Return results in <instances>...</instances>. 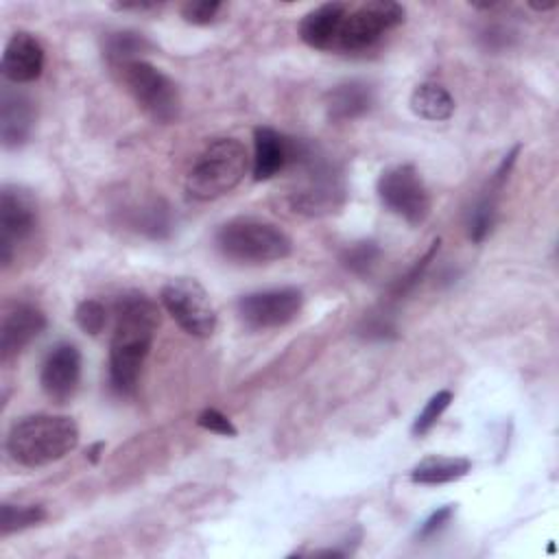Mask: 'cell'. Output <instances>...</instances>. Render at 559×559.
Instances as JSON below:
<instances>
[{"mask_svg": "<svg viewBox=\"0 0 559 559\" xmlns=\"http://www.w3.org/2000/svg\"><path fill=\"white\" fill-rule=\"evenodd\" d=\"M376 103V92L371 83L360 79H349L334 85L325 94V114L334 122H345L365 116Z\"/></svg>", "mask_w": 559, "mask_h": 559, "instance_id": "17", "label": "cell"}, {"mask_svg": "<svg viewBox=\"0 0 559 559\" xmlns=\"http://www.w3.org/2000/svg\"><path fill=\"white\" fill-rule=\"evenodd\" d=\"M221 2L218 0H194V2H186L181 7V17L188 24H197V26H205L210 22L216 20L218 11H221Z\"/></svg>", "mask_w": 559, "mask_h": 559, "instance_id": "30", "label": "cell"}, {"mask_svg": "<svg viewBox=\"0 0 559 559\" xmlns=\"http://www.w3.org/2000/svg\"><path fill=\"white\" fill-rule=\"evenodd\" d=\"M35 127V105L24 92L4 85L0 94V140L4 148H20Z\"/></svg>", "mask_w": 559, "mask_h": 559, "instance_id": "16", "label": "cell"}, {"mask_svg": "<svg viewBox=\"0 0 559 559\" xmlns=\"http://www.w3.org/2000/svg\"><path fill=\"white\" fill-rule=\"evenodd\" d=\"M450 402H452V391H448V389L437 391V393L426 402V406L419 411V415L415 417L411 432L417 435V437L426 435V432L439 421V417H441L443 411L450 406Z\"/></svg>", "mask_w": 559, "mask_h": 559, "instance_id": "27", "label": "cell"}, {"mask_svg": "<svg viewBox=\"0 0 559 559\" xmlns=\"http://www.w3.org/2000/svg\"><path fill=\"white\" fill-rule=\"evenodd\" d=\"M197 424L210 432L223 435V437H236V426L231 424V419L227 415H223L218 408H205L199 413Z\"/></svg>", "mask_w": 559, "mask_h": 559, "instance_id": "31", "label": "cell"}, {"mask_svg": "<svg viewBox=\"0 0 559 559\" xmlns=\"http://www.w3.org/2000/svg\"><path fill=\"white\" fill-rule=\"evenodd\" d=\"M131 225L148 238H155V240L166 238L173 231L170 207L162 201H151L133 212Z\"/></svg>", "mask_w": 559, "mask_h": 559, "instance_id": "22", "label": "cell"}, {"mask_svg": "<svg viewBox=\"0 0 559 559\" xmlns=\"http://www.w3.org/2000/svg\"><path fill=\"white\" fill-rule=\"evenodd\" d=\"M439 238L437 240H432L430 242V247H428V251L419 258V260H415V264L404 273V275H400L391 286H389V299H402V297H406L419 282H421V277H424V273H426V269L430 266V262L435 260V255H437V251H439Z\"/></svg>", "mask_w": 559, "mask_h": 559, "instance_id": "26", "label": "cell"}, {"mask_svg": "<svg viewBox=\"0 0 559 559\" xmlns=\"http://www.w3.org/2000/svg\"><path fill=\"white\" fill-rule=\"evenodd\" d=\"M496 216H498V205H496V192H485L483 197H478L474 201V205L467 210V218H465V229L472 242H483L493 225H496Z\"/></svg>", "mask_w": 559, "mask_h": 559, "instance_id": "23", "label": "cell"}, {"mask_svg": "<svg viewBox=\"0 0 559 559\" xmlns=\"http://www.w3.org/2000/svg\"><path fill=\"white\" fill-rule=\"evenodd\" d=\"M81 382V352L72 343H57L44 358L39 384L44 393L57 402H68Z\"/></svg>", "mask_w": 559, "mask_h": 559, "instance_id": "12", "label": "cell"}, {"mask_svg": "<svg viewBox=\"0 0 559 559\" xmlns=\"http://www.w3.org/2000/svg\"><path fill=\"white\" fill-rule=\"evenodd\" d=\"M46 328V314L41 308L28 301L9 304L0 321V356L11 360L17 356L33 338H37Z\"/></svg>", "mask_w": 559, "mask_h": 559, "instance_id": "13", "label": "cell"}, {"mask_svg": "<svg viewBox=\"0 0 559 559\" xmlns=\"http://www.w3.org/2000/svg\"><path fill=\"white\" fill-rule=\"evenodd\" d=\"M404 17L406 9L391 0H369L356 7L347 4L338 22L332 52H362L400 26Z\"/></svg>", "mask_w": 559, "mask_h": 559, "instance_id": "7", "label": "cell"}, {"mask_svg": "<svg viewBox=\"0 0 559 559\" xmlns=\"http://www.w3.org/2000/svg\"><path fill=\"white\" fill-rule=\"evenodd\" d=\"M376 188L382 205L408 225H419L428 218L432 205L430 192L413 164H397L382 170Z\"/></svg>", "mask_w": 559, "mask_h": 559, "instance_id": "9", "label": "cell"}, {"mask_svg": "<svg viewBox=\"0 0 559 559\" xmlns=\"http://www.w3.org/2000/svg\"><path fill=\"white\" fill-rule=\"evenodd\" d=\"M531 7H533L535 11H552V9L557 7V2H546V4L542 2V4H531Z\"/></svg>", "mask_w": 559, "mask_h": 559, "instance_id": "35", "label": "cell"}, {"mask_svg": "<svg viewBox=\"0 0 559 559\" xmlns=\"http://www.w3.org/2000/svg\"><path fill=\"white\" fill-rule=\"evenodd\" d=\"M304 306V293L295 286L247 293L236 301L238 317L253 330L282 328L297 319Z\"/></svg>", "mask_w": 559, "mask_h": 559, "instance_id": "10", "label": "cell"}, {"mask_svg": "<svg viewBox=\"0 0 559 559\" xmlns=\"http://www.w3.org/2000/svg\"><path fill=\"white\" fill-rule=\"evenodd\" d=\"M79 445V426L66 415H28L7 435V452L24 467H41L70 454Z\"/></svg>", "mask_w": 559, "mask_h": 559, "instance_id": "3", "label": "cell"}, {"mask_svg": "<svg viewBox=\"0 0 559 559\" xmlns=\"http://www.w3.org/2000/svg\"><path fill=\"white\" fill-rule=\"evenodd\" d=\"M74 319L85 334L96 336L107 323V308L98 299H83L74 310Z\"/></svg>", "mask_w": 559, "mask_h": 559, "instance_id": "29", "label": "cell"}, {"mask_svg": "<svg viewBox=\"0 0 559 559\" xmlns=\"http://www.w3.org/2000/svg\"><path fill=\"white\" fill-rule=\"evenodd\" d=\"M472 469L465 456H426L411 469V480L417 485H445L463 478Z\"/></svg>", "mask_w": 559, "mask_h": 559, "instance_id": "19", "label": "cell"}, {"mask_svg": "<svg viewBox=\"0 0 559 559\" xmlns=\"http://www.w3.org/2000/svg\"><path fill=\"white\" fill-rule=\"evenodd\" d=\"M44 61L46 55L41 41L26 31H17L4 46L0 70L11 83H31L41 76Z\"/></svg>", "mask_w": 559, "mask_h": 559, "instance_id": "15", "label": "cell"}, {"mask_svg": "<svg viewBox=\"0 0 559 559\" xmlns=\"http://www.w3.org/2000/svg\"><path fill=\"white\" fill-rule=\"evenodd\" d=\"M37 225V203L20 186H4L0 192V262L7 266L15 249L31 238Z\"/></svg>", "mask_w": 559, "mask_h": 559, "instance_id": "11", "label": "cell"}, {"mask_svg": "<svg viewBox=\"0 0 559 559\" xmlns=\"http://www.w3.org/2000/svg\"><path fill=\"white\" fill-rule=\"evenodd\" d=\"M135 105L159 124H170L181 114V96L177 83L159 68L144 59H135L114 68Z\"/></svg>", "mask_w": 559, "mask_h": 559, "instance_id": "6", "label": "cell"}, {"mask_svg": "<svg viewBox=\"0 0 559 559\" xmlns=\"http://www.w3.org/2000/svg\"><path fill=\"white\" fill-rule=\"evenodd\" d=\"M151 48V41L135 31H111L103 37V55L111 70L122 63L142 59V55Z\"/></svg>", "mask_w": 559, "mask_h": 559, "instance_id": "21", "label": "cell"}, {"mask_svg": "<svg viewBox=\"0 0 559 559\" xmlns=\"http://www.w3.org/2000/svg\"><path fill=\"white\" fill-rule=\"evenodd\" d=\"M249 168V155L240 140L216 138L205 144L186 175V192L197 201H212L231 192Z\"/></svg>", "mask_w": 559, "mask_h": 559, "instance_id": "4", "label": "cell"}, {"mask_svg": "<svg viewBox=\"0 0 559 559\" xmlns=\"http://www.w3.org/2000/svg\"><path fill=\"white\" fill-rule=\"evenodd\" d=\"M290 168L297 170L286 203L301 216H330L347 201L343 170L312 142L299 138Z\"/></svg>", "mask_w": 559, "mask_h": 559, "instance_id": "2", "label": "cell"}, {"mask_svg": "<svg viewBox=\"0 0 559 559\" xmlns=\"http://www.w3.org/2000/svg\"><path fill=\"white\" fill-rule=\"evenodd\" d=\"M103 448H105V445H103L100 441H98V443H94V445L87 450V459H90L92 463H96V461H98V452H100Z\"/></svg>", "mask_w": 559, "mask_h": 559, "instance_id": "34", "label": "cell"}, {"mask_svg": "<svg viewBox=\"0 0 559 559\" xmlns=\"http://www.w3.org/2000/svg\"><path fill=\"white\" fill-rule=\"evenodd\" d=\"M347 11V2H323L308 11L299 22V37L314 50H330L338 31V22Z\"/></svg>", "mask_w": 559, "mask_h": 559, "instance_id": "18", "label": "cell"}, {"mask_svg": "<svg viewBox=\"0 0 559 559\" xmlns=\"http://www.w3.org/2000/svg\"><path fill=\"white\" fill-rule=\"evenodd\" d=\"M297 151V138H288L271 127L253 129V179L266 181L290 168Z\"/></svg>", "mask_w": 559, "mask_h": 559, "instance_id": "14", "label": "cell"}, {"mask_svg": "<svg viewBox=\"0 0 559 559\" xmlns=\"http://www.w3.org/2000/svg\"><path fill=\"white\" fill-rule=\"evenodd\" d=\"M411 109L424 120H448L454 114V98L452 94L432 81L419 83L411 94Z\"/></svg>", "mask_w": 559, "mask_h": 559, "instance_id": "20", "label": "cell"}, {"mask_svg": "<svg viewBox=\"0 0 559 559\" xmlns=\"http://www.w3.org/2000/svg\"><path fill=\"white\" fill-rule=\"evenodd\" d=\"M382 255V249L378 242L373 240H358V242H352L347 245L343 251H341V264L354 273V275H369L373 271V266L378 264Z\"/></svg>", "mask_w": 559, "mask_h": 559, "instance_id": "25", "label": "cell"}, {"mask_svg": "<svg viewBox=\"0 0 559 559\" xmlns=\"http://www.w3.org/2000/svg\"><path fill=\"white\" fill-rule=\"evenodd\" d=\"M358 334L367 341H389L397 336V323L395 317L386 310L380 312H371L367 314L360 325H358Z\"/></svg>", "mask_w": 559, "mask_h": 559, "instance_id": "28", "label": "cell"}, {"mask_svg": "<svg viewBox=\"0 0 559 559\" xmlns=\"http://www.w3.org/2000/svg\"><path fill=\"white\" fill-rule=\"evenodd\" d=\"M157 2H133V4H116V9L120 11H151L157 9Z\"/></svg>", "mask_w": 559, "mask_h": 559, "instance_id": "33", "label": "cell"}, {"mask_svg": "<svg viewBox=\"0 0 559 559\" xmlns=\"http://www.w3.org/2000/svg\"><path fill=\"white\" fill-rule=\"evenodd\" d=\"M214 242L227 260L242 264L284 260L293 251V240L284 229L255 216L229 218L218 227Z\"/></svg>", "mask_w": 559, "mask_h": 559, "instance_id": "5", "label": "cell"}, {"mask_svg": "<svg viewBox=\"0 0 559 559\" xmlns=\"http://www.w3.org/2000/svg\"><path fill=\"white\" fill-rule=\"evenodd\" d=\"M46 520V509L41 504H11L2 502L0 507V533L11 535Z\"/></svg>", "mask_w": 559, "mask_h": 559, "instance_id": "24", "label": "cell"}, {"mask_svg": "<svg viewBox=\"0 0 559 559\" xmlns=\"http://www.w3.org/2000/svg\"><path fill=\"white\" fill-rule=\"evenodd\" d=\"M454 515V504H443V507H439L437 511H432L421 524H419V528H417V539H428V537H432V535H437L448 522H450V518Z\"/></svg>", "mask_w": 559, "mask_h": 559, "instance_id": "32", "label": "cell"}, {"mask_svg": "<svg viewBox=\"0 0 559 559\" xmlns=\"http://www.w3.org/2000/svg\"><path fill=\"white\" fill-rule=\"evenodd\" d=\"M159 301L190 336L205 338L216 330V310L207 290L192 277H175L162 286Z\"/></svg>", "mask_w": 559, "mask_h": 559, "instance_id": "8", "label": "cell"}, {"mask_svg": "<svg viewBox=\"0 0 559 559\" xmlns=\"http://www.w3.org/2000/svg\"><path fill=\"white\" fill-rule=\"evenodd\" d=\"M114 334L109 345V384L118 395H131L142 365L159 328L157 304L144 293H124L114 306Z\"/></svg>", "mask_w": 559, "mask_h": 559, "instance_id": "1", "label": "cell"}]
</instances>
